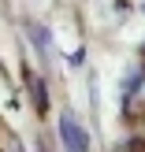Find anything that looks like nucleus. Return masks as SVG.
Here are the masks:
<instances>
[{"mask_svg": "<svg viewBox=\"0 0 145 152\" xmlns=\"http://www.w3.org/2000/svg\"><path fill=\"white\" fill-rule=\"evenodd\" d=\"M60 134H63V141H67V148H71V152H86V148H89L86 134L78 130V123H74L71 115H63V119H60Z\"/></svg>", "mask_w": 145, "mask_h": 152, "instance_id": "f257e3e1", "label": "nucleus"}]
</instances>
